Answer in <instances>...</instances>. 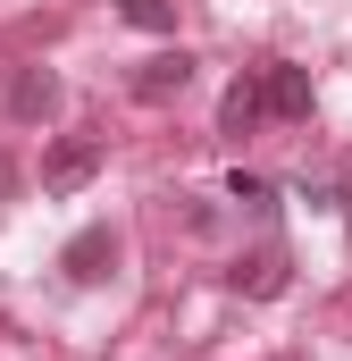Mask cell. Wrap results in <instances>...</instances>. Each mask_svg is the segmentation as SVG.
I'll list each match as a JSON object with an SVG mask.
<instances>
[{"instance_id": "1", "label": "cell", "mask_w": 352, "mask_h": 361, "mask_svg": "<svg viewBox=\"0 0 352 361\" xmlns=\"http://www.w3.org/2000/svg\"><path fill=\"white\" fill-rule=\"evenodd\" d=\"M118 261H126V235H118L109 219H92V227H76V235H68V252H59V269H68V286H109V277H118Z\"/></svg>"}, {"instance_id": "2", "label": "cell", "mask_w": 352, "mask_h": 361, "mask_svg": "<svg viewBox=\"0 0 352 361\" xmlns=\"http://www.w3.org/2000/svg\"><path fill=\"white\" fill-rule=\"evenodd\" d=\"M101 160H109L101 135H59V143L42 152V193H76V185H92V177H101Z\"/></svg>"}, {"instance_id": "8", "label": "cell", "mask_w": 352, "mask_h": 361, "mask_svg": "<svg viewBox=\"0 0 352 361\" xmlns=\"http://www.w3.org/2000/svg\"><path fill=\"white\" fill-rule=\"evenodd\" d=\"M118 17L134 34H176V0H118Z\"/></svg>"}, {"instance_id": "5", "label": "cell", "mask_w": 352, "mask_h": 361, "mask_svg": "<svg viewBox=\"0 0 352 361\" xmlns=\"http://www.w3.org/2000/svg\"><path fill=\"white\" fill-rule=\"evenodd\" d=\"M260 126H268V109H260V76L244 68L235 85L218 92V135H227V143H244V135H260Z\"/></svg>"}, {"instance_id": "3", "label": "cell", "mask_w": 352, "mask_h": 361, "mask_svg": "<svg viewBox=\"0 0 352 361\" xmlns=\"http://www.w3.org/2000/svg\"><path fill=\"white\" fill-rule=\"evenodd\" d=\"M285 286H294L285 244H260V252H235V261H227V294H244V302H277Z\"/></svg>"}, {"instance_id": "7", "label": "cell", "mask_w": 352, "mask_h": 361, "mask_svg": "<svg viewBox=\"0 0 352 361\" xmlns=\"http://www.w3.org/2000/svg\"><path fill=\"white\" fill-rule=\"evenodd\" d=\"M184 85H193V51H160L134 68V101H176Z\"/></svg>"}, {"instance_id": "4", "label": "cell", "mask_w": 352, "mask_h": 361, "mask_svg": "<svg viewBox=\"0 0 352 361\" xmlns=\"http://www.w3.org/2000/svg\"><path fill=\"white\" fill-rule=\"evenodd\" d=\"M252 76H260V109L277 118V126H302V118H310V68H294V59H260Z\"/></svg>"}, {"instance_id": "9", "label": "cell", "mask_w": 352, "mask_h": 361, "mask_svg": "<svg viewBox=\"0 0 352 361\" xmlns=\"http://www.w3.org/2000/svg\"><path fill=\"white\" fill-rule=\"evenodd\" d=\"M227 202H244V210H277V185H268V177H244V169H235Z\"/></svg>"}, {"instance_id": "6", "label": "cell", "mask_w": 352, "mask_h": 361, "mask_svg": "<svg viewBox=\"0 0 352 361\" xmlns=\"http://www.w3.org/2000/svg\"><path fill=\"white\" fill-rule=\"evenodd\" d=\"M51 109H59V76H51V68H17V76H8V118H17V126H42Z\"/></svg>"}]
</instances>
